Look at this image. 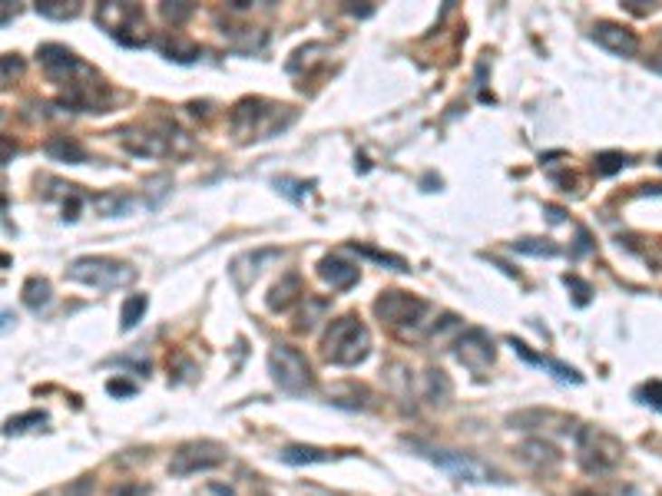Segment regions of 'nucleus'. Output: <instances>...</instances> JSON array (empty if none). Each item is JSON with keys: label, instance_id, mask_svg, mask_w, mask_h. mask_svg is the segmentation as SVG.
I'll list each match as a JSON object with an SVG mask.
<instances>
[{"label": "nucleus", "instance_id": "6ab92c4d", "mask_svg": "<svg viewBox=\"0 0 662 496\" xmlns=\"http://www.w3.org/2000/svg\"><path fill=\"white\" fill-rule=\"evenodd\" d=\"M47 156H53V159L70 163V166L87 163V149H83L77 139H67V136H53V139L47 143Z\"/></svg>", "mask_w": 662, "mask_h": 496}, {"label": "nucleus", "instance_id": "c756f323", "mask_svg": "<svg viewBox=\"0 0 662 496\" xmlns=\"http://www.w3.org/2000/svg\"><path fill=\"white\" fill-rule=\"evenodd\" d=\"M159 10L169 24H183L186 17H192V4H163Z\"/></svg>", "mask_w": 662, "mask_h": 496}, {"label": "nucleus", "instance_id": "aec40b11", "mask_svg": "<svg viewBox=\"0 0 662 496\" xmlns=\"http://www.w3.org/2000/svg\"><path fill=\"white\" fill-rule=\"evenodd\" d=\"M451 394H454L451 377H447L444 371L431 367V371L424 374V397H427L431 404H447L451 401Z\"/></svg>", "mask_w": 662, "mask_h": 496}, {"label": "nucleus", "instance_id": "72a5a7b5", "mask_svg": "<svg viewBox=\"0 0 662 496\" xmlns=\"http://www.w3.org/2000/svg\"><path fill=\"white\" fill-rule=\"evenodd\" d=\"M106 391L113 394V397H130V394H136V387L130 381H110L106 384Z\"/></svg>", "mask_w": 662, "mask_h": 496}, {"label": "nucleus", "instance_id": "c9c22d12", "mask_svg": "<svg viewBox=\"0 0 662 496\" xmlns=\"http://www.w3.org/2000/svg\"><path fill=\"white\" fill-rule=\"evenodd\" d=\"M325 301H312V311H315V315H325ZM298 328H302V331H308V328H312V315H305L302 318V321H298Z\"/></svg>", "mask_w": 662, "mask_h": 496}, {"label": "nucleus", "instance_id": "58836bf2", "mask_svg": "<svg viewBox=\"0 0 662 496\" xmlns=\"http://www.w3.org/2000/svg\"><path fill=\"white\" fill-rule=\"evenodd\" d=\"M580 496H596V493H580Z\"/></svg>", "mask_w": 662, "mask_h": 496}, {"label": "nucleus", "instance_id": "4468645a", "mask_svg": "<svg viewBox=\"0 0 662 496\" xmlns=\"http://www.w3.org/2000/svg\"><path fill=\"white\" fill-rule=\"evenodd\" d=\"M120 139H123L126 149H130V153H136V156H163V153H169L166 136H156V133H149V129H123V133H120Z\"/></svg>", "mask_w": 662, "mask_h": 496}, {"label": "nucleus", "instance_id": "473e14b6", "mask_svg": "<svg viewBox=\"0 0 662 496\" xmlns=\"http://www.w3.org/2000/svg\"><path fill=\"white\" fill-rule=\"evenodd\" d=\"M567 285L576 288V305H586V301H590V285H583L576 275H567Z\"/></svg>", "mask_w": 662, "mask_h": 496}, {"label": "nucleus", "instance_id": "9b49d317", "mask_svg": "<svg viewBox=\"0 0 662 496\" xmlns=\"http://www.w3.org/2000/svg\"><path fill=\"white\" fill-rule=\"evenodd\" d=\"M593 40L603 50H609L613 57H636V50H639V40H636L633 30L623 27V24H609V20H600V24H596Z\"/></svg>", "mask_w": 662, "mask_h": 496}, {"label": "nucleus", "instance_id": "20e7f679", "mask_svg": "<svg viewBox=\"0 0 662 496\" xmlns=\"http://www.w3.org/2000/svg\"><path fill=\"white\" fill-rule=\"evenodd\" d=\"M269 371L272 381L279 384V391L292 394V397H302L315 387V371L302 351L288 348V344H275L269 354Z\"/></svg>", "mask_w": 662, "mask_h": 496}, {"label": "nucleus", "instance_id": "423d86ee", "mask_svg": "<svg viewBox=\"0 0 662 496\" xmlns=\"http://www.w3.org/2000/svg\"><path fill=\"white\" fill-rule=\"evenodd\" d=\"M225 463V450L216 440H189L183 447H176L169 460V473L173 477H192V473H206Z\"/></svg>", "mask_w": 662, "mask_h": 496}, {"label": "nucleus", "instance_id": "2eb2a0df", "mask_svg": "<svg viewBox=\"0 0 662 496\" xmlns=\"http://www.w3.org/2000/svg\"><path fill=\"white\" fill-rule=\"evenodd\" d=\"M282 463H292V467H302V463H331L335 453L325 447H312V444H288L279 450Z\"/></svg>", "mask_w": 662, "mask_h": 496}, {"label": "nucleus", "instance_id": "7ed1b4c3", "mask_svg": "<svg viewBox=\"0 0 662 496\" xmlns=\"http://www.w3.org/2000/svg\"><path fill=\"white\" fill-rule=\"evenodd\" d=\"M623 440H616L600 427H580L576 434V457L586 473H609L623 463Z\"/></svg>", "mask_w": 662, "mask_h": 496}, {"label": "nucleus", "instance_id": "6e6552de", "mask_svg": "<svg viewBox=\"0 0 662 496\" xmlns=\"http://www.w3.org/2000/svg\"><path fill=\"white\" fill-rule=\"evenodd\" d=\"M424 457L431 460V463H437L441 470H447L451 477L464 480V483H507V477H504V473L484 467V463H480V460H474V457L454 453V450H424Z\"/></svg>", "mask_w": 662, "mask_h": 496}, {"label": "nucleus", "instance_id": "b1692460", "mask_svg": "<svg viewBox=\"0 0 662 496\" xmlns=\"http://www.w3.org/2000/svg\"><path fill=\"white\" fill-rule=\"evenodd\" d=\"M513 252L520 255H533V258H557L560 248L550 239H517L513 242Z\"/></svg>", "mask_w": 662, "mask_h": 496}, {"label": "nucleus", "instance_id": "7c9ffc66", "mask_svg": "<svg viewBox=\"0 0 662 496\" xmlns=\"http://www.w3.org/2000/svg\"><path fill=\"white\" fill-rule=\"evenodd\" d=\"M639 397H646V404H653V407L662 411V381H649L643 391H639Z\"/></svg>", "mask_w": 662, "mask_h": 496}, {"label": "nucleus", "instance_id": "f03ea898", "mask_svg": "<svg viewBox=\"0 0 662 496\" xmlns=\"http://www.w3.org/2000/svg\"><path fill=\"white\" fill-rule=\"evenodd\" d=\"M321 348H325V358L331 364H338V367H355L371 351V331L355 315H345L328 325L325 338H321Z\"/></svg>", "mask_w": 662, "mask_h": 496}, {"label": "nucleus", "instance_id": "dca6fc26", "mask_svg": "<svg viewBox=\"0 0 662 496\" xmlns=\"http://www.w3.org/2000/svg\"><path fill=\"white\" fill-rule=\"evenodd\" d=\"M513 351L520 354V358H523V361L527 364H537V367H547V371H553V377H560V381H573V384H580L583 381V377H580V374L573 371V367H567V364H560V361H550V358H543V354H533L527 348V344L523 341H517V338H513Z\"/></svg>", "mask_w": 662, "mask_h": 496}, {"label": "nucleus", "instance_id": "bb28decb", "mask_svg": "<svg viewBox=\"0 0 662 496\" xmlns=\"http://www.w3.org/2000/svg\"><path fill=\"white\" fill-rule=\"evenodd\" d=\"M40 424H47V414L43 411H30V414H20V417H10L7 424H4V434H24V430L30 427H40Z\"/></svg>", "mask_w": 662, "mask_h": 496}, {"label": "nucleus", "instance_id": "c85d7f7f", "mask_svg": "<svg viewBox=\"0 0 662 496\" xmlns=\"http://www.w3.org/2000/svg\"><path fill=\"white\" fill-rule=\"evenodd\" d=\"M355 252H361V255H368V258H375V262H381V265H391L394 272H408V265H404L401 258H394V255H384V252H375V248H358L355 245Z\"/></svg>", "mask_w": 662, "mask_h": 496}, {"label": "nucleus", "instance_id": "39448f33", "mask_svg": "<svg viewBox=\"0 0 662 496\" xmlns=\"http://www.w3.org/2000/svg\"><path fill=\"white\" fill-rule=\"evenodd\" d=\"M73 281L80 285H90V288H100V291H110V288H123V285H133L136 281V272L126 262H116V258H106V255H87V258H77L67 272Z\"/></svg>", "mask_w": 662, "mask_h": 496}, {"label": "nucleus", "instance_id": "f257e3e1", "mask_svg": "<svg viewBox=\"0 0 662 496\" xmlns=\"http://www.w3.org/2000/svg\"><path fill=\"white\" fill-rule=\"evenodd\" d=\"M292 119H295V113L288 106L265 103L259 96H245V100L235 103L229 123H232V136L239 143H249V139H269V136L282 133Z\"/></svg>", "mask_w": 662, "mask_h": 496}, {"label": "nucleus", "instance_id": "393cba45", "mask_svg": "<svg viewBox=\"0 0 662 496\" xmlns=\"http://www.w3.org/2000/svg\"><path fill=\"white\" fill-rule=\"evenodd\" d=\"M24 77V57L20 53H4L0 57V90H7L10 83H17Z\"/></svg>", "mask_w": 662, "mask_h": 496}, {"label": "nucleus", "instance_id": "2f4dec72", "mask_svg": "<svg viewBox=\"0 0 662 496\" xmlns=\"http://www.w3.org/2000/svg\"><path fill=\"white\" fill-rule=\"evenodd\" d=\"M63 496H93V483H90V477H80L70 483Z\"/></svg>", "mask_w": 662, "mask_h": 496}, {"label": "nucleus", "instance_id": "e433bc0d", "mask_svg": "<svg viewBox=\"0 0 662 496\" xmlns=\"http://www.w3.org/2000/svg\"><path fill=\"white\" fill-rule=\"evenodd\" d=\"M146 490L143 487H120V490H113V496H143Z\"/></svg>", "mask_w": 662, "mask_h": 496}, {"label": "nucleus", "instance_id": "5701e85b", "mask_svg": "<svg viewBox=\"0 0 662 496\" xmlns=\"http://www.w3.org/2000/svg\"><path fill=\"white\" fill-rule=\"evenodd\" d=\"M133 199H126V196H116V192H106V196H96L93 199V209L103 215V219H113V215H123L130 212Z\"/></svg>", "mask_w": 662, "mask_h": 496}, {"label": "nucleus", "instance_id": "1a4fd4ad", "mask_svg": "<svg viewBox=\"0 0 662 496\" xmlns=\"http://www.w3.org/2000/svg\"><path fill=\"white\" fill-rule=\"evenodd\" d=\"M454 354L457 361L474 374H484L497 358V348H494V338H490L484 328H467V331L454 341Z\"/></svg>", "mask_w": 662, "mask_h": 496}, {"label": "nucleus", "instance_id": "4be33fe9", "mask_svg": "<svg viewBox=\"0 0 662 496\" xmlns=\"http://www.w3.org/2000/svg\"><path fill=\"white\" fill-rule=\"evenodd\" d=\"M34 10H37L40 17L47 20H73L80 14V4H73V0H40V4H34Z\"/></svg>", "mask_w": 662, "mask_h": 496}, {"label": "nucleus", "instance_id": "f3484780", "mask_svg": "<svg viewBox=\"0 0 662 496\" xmlns=\"http://www.w3.org/2000/svg\"><path fill=\"white\" fill-rule=\"evenodd\" d=\"M302 295H305V288H302V278H298V275H285L279 281V285L272 288L269 308H272V311H288V308L295 305V301Z\"/></svg>", "mask_w": 662, "mask_h": 496}, {"label": "nucleus", "instance_id": "4c0bfd02", "mask_svg": "<svg viewBox=\"0 0 662 496\" xmlns=\"http://www.w3.org/2000/svg\"><path fill=\"white\" fill-rule=\"evenodd\" d=\"M10 325H14V315H10V311H0V331H7Z\"/></svg>", "mask_w": 662, "mask_h": 496}, {"label": "nucleus", "instance_id": "412c9836", "mask_svg": "<svg viewBox=\"0 0 662 496\" xmlns=\"http://www.w3.org/2000/svg\"><path fill=\"white\" fill-rule=\"evenodd\" d=\"M50 295H53V288H50L47 278L34 275L24 281V305H27L30 311H40V308L50 301Z\"/></svg>", "mask_w": 662, "mask_h": 496}, {"label": "nucleus", "instance_id": "cd10ccee", "mask_svg": "<svg viewBox=\"0 0 662 496\" xmlns=\"http://www.w3.org/2000/svg\"><path fill=\"white\" fill-rule=\"evenodd\" d=\"M629 166V156L626 153H600L596 156V172L600 176H613V172L626 169Z\"/></svg>", "mask_w": 662, "mask_h": 496}, {"label": "nucleus", "instance_id": "a878e982", "mask_svg": "<svg viewBox=\"0 0 662 496\" xmlns=\"http://www.w3.org/2000/svg\"><path fill=\"white\" fill-rule=\"evenodd\" d=\"M146 315V295H133L123 301V315H120V321H123V331H130V328L139 325V318Z\"/></svg>", "mask_w": 662, "mask_h": 496}, {"label": "nucleus", "instance_id": "9d476101", "mask_svg": "<svg viewBox=\"0 0 662 496\" xmlns=\"http://www.w3.org/2000/svg\"><path fill=\"white\" fill-rule=\"evenodd\" d=\"M139 20H143V10L136 7V4H113V0H106V4L96 7V24H100L106 33H113L120 43L130 40L126 30H133Z\"/></svg>", "mask_w": 662, "mask_h": 496}, {"label": "nucleus", "instance_id": "a211bd4d", "mask_svg": "<svg viewBox=\"0 0 662 496\" xmlns=\"http://www.w3.org/2000/svg\"><path fill=\"white\" fill-rule=\"evenodd\" d=\"M520 453H523V460H527L530 467H537V470H553L560 463L557 447L547 444V440H527V444L520 447Z\"/></svg>", "mask_w": 662, "mask_h": 496}, {"label": "nucleus", "instance_id": "ddd939ff", "mask_svg": "<svg viewBox=\"0 0 662 496\" xmlns=\"http://www.w3.org/2000/svg\"><path fill=\"white\" fill-rule=\"evenodd\" d=\"M318 275L325 278V281L335 288V291H345V288H351L358 281V268L348 265L345 258L328 255V258H321V262H318Z\"/></svg>", "mask_w": 662, "mask_h": 496}, {"label": "nucleus", "instance_id": "0eeeda50", "mask_svg": "<svg viewBox=\"0 0 662 496\" xmlns=\"http://www.w3.org/2000/svg\"><path fill=\"white\" fill-rule=\"evenodd\" d=\"M375 315L391 328H417L427 315V301L408 295V291H384L375 301Z\"/></svg>", "mask_w": 662, "mask_h": 496}, {"label": "nucleus", "instance_id": "f704fd0d", "mask_svg": "<svg viewBox=\"0 0 662 496\" xmlns=\"http://www.w3.org/2000/svg\"><path fill=\"white\" fill-rule=\"evenodd\" d=\"M14 156H17V146L10 143L7 136H0V166H7Z\"/></svg>", "mask_w": 662, "mask_h": 496}, {"label": "nucleus", "instance_id": "f8f14e48", "mask_svg": "<svg viewBox=\"0 0 662 496\" xmlns=\"http://www.w3.org/2000/svg\"><path fill=\"white\" fill-rule=\"evenodd\" d=\"M279 258V248H259V252H249V255H239L235 262H232L229 275L232 281H235V288L239 291H245V288L255 281V278L262 275V265H269V262H275Z\"/></svg>", "mask_w": 662, "mask_h": 496}]
</instances>
